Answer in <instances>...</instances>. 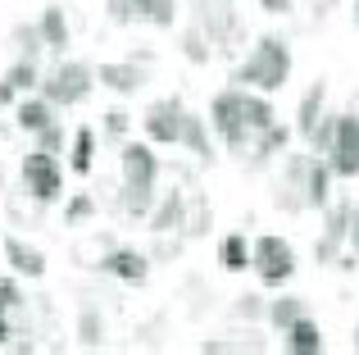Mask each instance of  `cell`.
Listing matches in <instances>:
<instances>
[{
  "mask_svg": "<svg viewBox=\"0 0 359 355\" xmlns=\"http://www.w3.org/2000/svg\"><path fill=\"white\" fill-rule=\"evenodd\" d=\"M291 82V46L287 36H259L250 55L232 69V87H255V91H282Z\"/></svg>",
  "mask_w": 359,
  "mask_h": 355,
  "instance_id": "6da1fadb",
  "label": "cell"
},
{
  "mask_svg": "<svg viewBox=\"0 0 359 355\" xmlns=\"http://www.w3.org/2000/svg\"><path fill=\"white\" fill-rule=\"evenodd\" d=\"M191 23L210 36L219 55L241 51V41H245V23H241L237 0H191Z\"/></svg>",
  "mask_w": 359,
  "mask_h": 355,
  "instance_id": "7a4b0ae2",
  "label": "cell"
},
{
  "mask_svg": "<svg viewBox=\"0 0 359 355\" xmlns=\"http://www.w3.org/2000/svg\"><path fill=\"white\" fill-rule=\"evenodd\" d=\"M96 91V69L82 60H55V69L41 78V96L55 109H73Z\"/></svg>",
  "mask_w": 359,
  "mask_h": 355,
  "instance_id": "3957f363",
  "label": "cell"
},
{
  "mask_svg": "<svg viewBox=\"0 0 359 355\" xmlns=\"http://www.w3.org/2000/svg\"><path fill=\"white\" fill-rule=\"evenodd\" d=\"M210 128L223 137V146L232 155H245V146L255 142L250 123H245V87H223L210 100Z\"/></svg>",
  "mask_w": 359,
  "mask_h": 355,
  "instance_id": "277c9868",
  "label": "cell"
},
{
  "mask_svg": "<svg viewBox=\"0 0 359 355\" xmlns=\"http://www.w3.org/2000/svg\"><path fill=\"white\" fill-rule=\"evenodd\" d=\"M250 269L259 274L264 287H287L291 278H296V250H291L287 237L264 232V237L250 241Z\"/></svg>",
  "mask_w": 359,
  "mask_h": 355,
  "instance_id": "5b68a950",
  "label": "cell"
},
{
  "mask_svg": "<svg viewBox=\"0 0 359 355\" xmlns=\"http://www.w3.org/2000/svg\"><path fill=\"white\" fill-rule=\"evenodd\" d=\"M18 178H23V192L36 196L41 205L60 201V192H64V164H60V155L41 151V146H32V151L23 155V164H18Z\"/></svg>",
  "mask_w": 359,
  "mask_h": 355,
  "instance_id": "8992f818",
  "label": "cell"
},
{
  "mask_svg": "<svg viewBox=\"0 0 359 355\" xmlns=\"http://www.w3.org/2000/svg\"><path fill=\"white\" fill-rule=\"evenodd\" d=\"M182 123H187V105H182V96L150 100L146 114H141V133H146L155 146H177V142H182Z\"/></svg>",
  "mask_w": 359,
  "mask_h": 355,
  "instance_id": "52a82bcc",
  "label": "cell"
},
{
  "mask_svg": "<svg viewBox=\"0 0 359 355\" xmlns=\"http://www.w3.org/2000/svg\"><path fill=\"white\" fill-rule=\"evenodd\" d=\"M351 214H355V201H327L323 205V237L314 241V260L318 264H337L341 246L351 241Z\"/></svg>",
  "mask_w": 359,
  "mask_h": 355,
  "instance_id": "ba28073f",
  "label": "cell"
},
{
  "mask_svg": "<svg viewBox=\"0 0 359 355\" xmlns=\"http://www.w3.org/2000/svg\"><path fill=\"white\" fill-rule=\"evenodd\" d=\"M305 173H309V155L291 151L287 164H282V173H278V182H273V205H278L282 214L309 210V205H305Z\"/></svg>",
  "mask_w": 359,
  "mask_h": 355,
  "instance_id": "9c48e42d",
  "label": "cell"
},
{
  "mask_svg": "<svg viewBox=\"0 0 359 355\" xmlns=\"http://www.w3.org/2000/svg\"><path fill=\"white\" fill-rule=\"evenodd\" d=\"M327 160H332L337 178H359V109L337 114V137H332Z\"/></svg>",
  "mask_w": 359,
  "mask_h": 355,
  "instance_id": "30bf717a",
  "label": "cell"
},
{
  "mask_svg": "<svg viewBox=\"0 0 359 355\" xmlns=\"http://www.w3.org/2000/svg\"><path fill=\"white\" fill-rule=\"evenodd\" d=\"M118 173H123V182H132V187H155L159 173H164V164H159L155 146H146V142H123L118 146Z\"/></svg>",
  "mask_w": 359,
  "mask_h": 355,
  "instance_id": "8fae6325",
  "label": "cell"
},
{
  "mask_svg": "<svg viewBox=\"0 0 359 355\" xmlns=\"http://www.w3.org/2000/svg\"><path fill=\"white\" fill-rule=\"evenodd\" d=\"M150 264H155V260H150L146 250H132V246H109V250H105V260H100V274L118 278V283H128V287H141V283L150 278Z\"/></svg>",
  "mask_w": 359,
  "mask_h": 355,
  "instance_id": "7c38bea8",
  "label": "cell"
},
{
  "mask_svg": "<svg viewBox=\"0 0 359 355\" xmlns=\"http://www.w3.org/2000/svg\"><path fill=\"white\" fill-rule=\"evenodd\" d=\"M146 69L150 64H141V60H105L96 69V82H105V91H118V96H137L150 82Z\"/></svg>",
  "mask_w": 359,
  "mask_h": 355,
  "instance_id": "4fadbf2b",
  "label": "cell"
},
{
  "mask_svg": "<svg viewBox=\"0 0 359 355\" xmlns=\"http://www.w3.org/2000/svg\"><path fill=\"white\" fill-rule=\"evenodd\" d=\"M146 228H150V237H155V232H182L187 228V192L182 187H173V192L159 196L155 210H150V219H146Z\"/></svg>",
  "mask_w": 359,
  "mask_h": 355,
  "instance_id": "5bb4252c",
  "label": "cell"
},
{
  "mask_svg": "<svg viewBox=\"0 0 359 355\" xmlns=\"http://www.w3.org/2000/svg\"><path fill=\"white\" fill-rule=\"evenodd\" d=\"M5 264L14 269L18 278H46V250L32 246V241H23L18 232H9L5 237Z\"/></svg>",
  "mask_w": 359,
  "mask_h": 355,
  "instance_id": "9a60e30c",
  "label": "cell"
},
{
  "mask_svg": "<svg viewBox=\"0 0 359 355\" xmlns=\"http://www.w3.org/2000/svg\"><path fill=\"white\" fill-rule=\"evenodd\" d=\"M332 178H337L332 160L309 151V173H305V205L309 210H323V205L332 201Z\"/></svg>",
  "mask_w": 359,
  "mask_h": 355,
  "instance_id": "2e32d148",
  "label": "cell"
},
{
  "mask_svg": "<svg viewBox=\"0 0 359 355\" xmlns=\"http://www.w3.org/2000/svg\"><path fill=\"white\" fill-rule=\"evenodd\" d=\"M323 105H327V82L318 78V82H309V87H305V96H300V105H296V123H291V128H296V137H305V142L314 137L318 119L327 114Z\"/></svg>",
  "mask_w": 359,
  "mask_h": 355,
  "instance_id": "e0dca14e",
  "label": "cell"
},
{
  "mask_svg": "<svg viewBox=\"0 0 359 355\" xmlns=\"http://www.w3.org/2000/svg\"><path fill=\"white\" fill-rule=\"evenodd\" d=\"M282 347H287L291 355H323L327 351V337H323V328L305 314V319H296L287 333H282Z\"/></svg>",
  "mask_w": 359,
  "mask_h": 355,
  "instance_id": "ac0fdd59",
  "label": "cell"
},
{
  "mask_svg": "<svg viewBox=\"0 0 359 355\" xmlns=\"http://www.w3.org/2000/svg\"><path fill=\"white\" fill-rule=\"evenodd\" d=\"M182 151H191L196 155V164H214V137H210V119H201V114H191L187 109V123H182Z\"/></svg>",
  "mask_w": 359,
  "mask_h": 355,
  "instance_id": "d6986e66",
  "label": "cell"
},
{
  "mask_svg": "<svg viewBox=\"0 0 359 355\" xmlns=\"http://www.w3.org/2000/svg\"><path fill=\"white\" fill-rule=\"evenodd\" d=\"M291 137H296V128H287V123L264 128V133L250 142V169H264V164H269L273 155H282V151L291 146Z\"/></svg>",
  "mask_w": 359,
  "mask_h": 355,
  "instance_id": "ffe728a7",
  "label": "cell"
},
{
  "mask_svg": "<svg viewBox=\"0 0 359 355\" xmlns=\"http://www.w3.org/2000/svg\"><path fill=\"white\" fill-rule=\"evenodd\" d=\"M55 114H60V109H55L46 96H23V100L14 105V128H18V133H32V137H36L46 123H55Z\"/></svg>",
  "mask_w": 359,
  "mask_h": 355,
  "instance_id": "44dd1931",
  "label": "cell"
},
{
  "mask_svg": "<svg viewBox=\"0 0 359 355\" xmlns=\"http://www.w3.org/2000/svg\"><path fill=\"white\" fill-rule=\"evenodd\" d=\"M114 210L123 214V219H132V223L150 219V210H155V187H132V182H123L118 196H114Z\"/></svg>",
  "mask_w": 359,
  "mask_h": 355,
  "instance_id": "7402d4cb",
  "label": "cell"
},
{
  "mask_svg": "<svg viewBox=\"0 0 359 355\" xmlns=\"http://www.w3.org/2000/svg\"><path fill=\"white\" fill-rule=\"evenodd\" d=\"M27 305V296H23V287L14 283V278H5L0 274V347H9L14 342V314Z\"/></svg>",
  "mask_w": 359,
  "mask_h": 355,
  "instance_id": "603a6c76",
  "label": "cell"
},
{
  "mask_svg": "<svg viewBox=\"0 0 359 355\" xmlns=\"http://www.w3.org/2000/svg\"><path fill=\"white\" fill-rule=\"evenodd\" d=\"M36 23H41V36H46V51L50 55L69 51V14H64V5H46Z\"/></svg>",
  "mask_w": 359,
  "mask_h": 355,
  "instance_id": "cb8c5ba5",
  "label": "cell"
},
{
  "mask_svg": "<svg viewBox=\"0 0 359 355\" xmlns=\"http://www.w3.org/2000/svg\"><path fill=\"white\" fill-rule=\"evenodd\" d=\"M305 314H309V301H305V296H278V301H269V314H264V323H269V328L273 333H287L291 328V323H296V319H305Z\"/></svg>",
  "mask_w": 359,
  "mask_h": 355,
  "instance_id": "d4e9b609",
  "label": "cell"
},
{
  "mask_svg": "<svg viewBox=\"0 0 359 355\" xmlns=\"http://www.w3.org/2000/svg\"><path fill=\"white\" fill-rule=\"evenodd\" d=\"M201 351L205 355H223V351H269V342H264L259 333H255V323H250V328L228 333V337H205Z\"/></svg>",
  "mask_w": 359,
  "mask_h": 355,
  "instance_id": "484cf974",
  "label": "cell"
},
{
  "mask_svg": "<svg viewBox=\"0 0 359 355\" xmlns=\"http://www.w3.org/2000/svg\"><path fill=\"white\" fill-rule=\"evenodd\" d=\"M91 169H96V128H78L69 146V173L87 178Z\"/></svg>",
  "mask_w": 359,
  "mask_h": 355,
  "instance_id": "4316f807",
  "label": "cell"
},
{
  "mask_svg": "<svg viewBox=\"0 0 359 355\" xmlns=\"http://www.w3.org/2000/svg\"><path fill=\"white\" fill-rule=\"evenodd\" d=\"M219 264L228 269V274H245V269H250V237H245V232L219 237Z\"/></svg>",
  "mask_w": 359,
  "mask_h": 355,
  "instance_id": "83f0119b",
  "label": "cell"
},
{
  "mask_svg": "<svg viewBox=\"0 0 359 355\" xmlns=\"http://www.w3.org/2000/svg\"><path fill=\"white\" fill-rule=\"evenodd\" d=\"M177 51H182V60H187V64H196V69H205V64L219 55V51H214V41H210V36H205L196 23H191V27H182V36H177Z\"/></svg>",
  "mask_w": 359,
  "mask_h": 355,
  "instance_id": "f1b7e54d",
  "label": "cell"
},
{
  "mask_svg": "<svg viewBox=\"0 0 359 355\" xmlns=\"http://www.w3.org/2000/svg\"><path fill=\"white\" fill-rule=\"evenodd\" d=\"M105 314H100V305H82V310H78V342H82V347H87V351H100V347H105Z\"/></svg>",
  "mask_w": 359,
  "mask_h": 355,
  "instance_id": "f546056e",
  "label": "cell"
},
{
  "mask_svg": "<svg viewBox=\"0 0 359 355\" xmlns=\"http://www.w3.org/2000/svg\"><path fill=\"white\" fill-rule=\"evenodd\" d=\"M245 123H250V133H255V137H259L264 128L278 123V109H273L269 91H250V87H245Z\"/></svg>",
  "mask_w": 359,
  "mask_h": 355,
  "instance_id": "4dcf8cb0",
  "label": "cell"
},
{
  "mask_svg": "<svg viewBox=\"0 0 359 355\" xmlns=\"http://www.w3.org/2000/svg\"><path fill=\"white\" fill-rule=\"evenodd\" d=\"M210 223H214L210 196H205V192H187V228H182V237H205Z\"/></svg>",
  "mask_w": 359,
  "mask_h": 355,
  "instance_id": "1f68e13d",
  "label": "cell"
},
{
  "mask_svg": "<svg viewBox=\"0 0 359 355\" xmlns=\"http://www.w3.org/2000/svg\"><path fill=\"white\" fill-rule=\"evenodd\" d=\"M137 18L150 27H177V0H137Z\"/></svg>",
  "mask_w": 359,
  "mask_h": 355,
  "instance_id": "d6a6232c",
  "label": "cell"
},
{
  "mask_svg": "<svg viewBox=\"0 0 359 355\" xmlns=\"http://www.w3.org/2000/svg\"><path fill=\"white\" fill-rule=\"evenodd\" d=\"M109 246H114V237H109V232H91V237H82L78 246H73V260H78V264H87V269H100V260H105Z\"/></svg>",
  "mask_w": 359,
  "mask_h": 355,
  "instance_id": "836d02e7",
  "label": "cell"
},
{
  "mask_svg": "<svg viewBox=\"0 0 359 355\" xmlns=\"http://www.w3.org/2000/svg\"><path fill=\"white\" fill-rule=\"evenodd\" d=\"M9 46H14L18 55H27V60H36V55L46 51L41 23H14V32H9Z\"/></svg>",
  "mask_w": 359,
  "mask_h": 355,
  "instance_id": "e575fe53",
  "label": "cell"
},
{
  "mask_svg": "<svg viewBox=\"0 0 359 355\" xmlns=\"http://www.w3.org/2000/svg\"><path fill=\"white\" fill-rule=\"evenodd\" d=\"M232 319L237 323H259L264 314H269V301H264L259 292H241V296H232Z\"/></svg>",
  "mask_w": 359,
  "mask_h": 355,
  "instance_id": "d590c367",
  "label": "cell"
},
{
  "mask_svg": "<svg viewBox=\"0 0 359 355\" xmlns=\"http://www.w3.org/2000/svg\"><path fill=\"white\" fill-rule=\"evenodd\" d=\"M96 210H100L96 196H91V192H78V196H69V205H64V223H69V228H82V223L96 219Z\"/></svg>",
  "mask_w": 359,
  "mask_h": 355,
  "instance_id": "8d00e7d4",
  "label": "cell"
},
{
  "mask_svg": "<svg viewBox=\"0 0 359 355\" xmlns=\"http://www.w3.org/2000/svg\"><path fill=\"white\" fill-rule=\"evenodd\" d=\"M5 78L14 82L18 91H32V87H41V78H46V73H41V64H36V60H27V55H18V60L9 64V73H5Z\"/></svg>",
  "mask_w": 359,
  "mask_h": 355,
  "instance_id": "74e56055",
  "label": "cell"
},
{
  "mask_svg": "<svg viewBox=\"0 0 359 355\" xmlns=\"http://www.w3.org/2000/svg\"><path fill=\"white\" fill-rule=\"evenodd\" d=\"M128 128H132V114H128V109H105V123H100L105 142L123 146V142H128Z\"/></svg>",
  "mask_w": 359,
  "mask_h": 355,
  "instance_id": "f35d334b",
  "label": "cell"
},
{
  "mask_svg": "<svg viewBox=\"0 0 359 355\" xmlns=\"http://www.w3.org/2000/svg\"><path fill=\"white\" fill-rule=\"evenodd\" d=\"M36 146H41V151H50V155H60L64 146H69V133H64L60 119H55V123H46L41 133H36Z\"/></svg>",
  "mask_w": 359,
  "mask_h": 355,
  "instance_id": "ab89813d",
  "label": "cell"
},
{
  "mask_svg": "<svg viewBox=\"0 0 359 355\" xmlns=\"http://www.w3.org/2000/svg\"><path fill=\"white\" fill-rule=\"evenodd\" d=\"M187 296H191V301H187V314H191V319H205V310H210V296H205V287H201V278H187V287H182Z\"/></svg>",
  "mask_w": 359,
  "mask_h": 355,
  "instance_id": "60d3db41",
  "label": "cell"
},
{
  "mask_svg": "<svg viewBox=\"0 0 359 355\" xmlns=\"http://www.w3.org/2000/svg\"><path fill=\"white\" fill-rule=\"evenodd\" d=\"M105 14H109V23H132L137 18V0H105Z\"/></svg>",
  "mask_w": 359,
  "mask_h": 355,
  "instance_id": "b9f144b4",
  "label": "cell"
},
{
  "mask_svg": "<svg viewBox=\"0 0 359 355\" xmlns=\"http://www.w3.org/2000/svg\"><path fill=\"white\" fill-rule=\"evenodd\" d=\"M259 9H264V14H291L296 0H259Z\"/></svg>",
  "mask_w": 359,
  "mask_h": 355,
  "instance_id": "7bdbcfd3",
  "label": "cell"
},
{
  "mask_svg": "<svg viewBox=\"0 0 359 355\" xmlns=\"http://www.w3.org/2000/svg\"><path fill=\"white\" fill-rule=\"evenodd\" d=\"M5 105H18V87L9 78H0V109H5Z\"/></svg>",
  "mask_w": 359,
  "mask_h": 355,
  "instance_id": "ee69618b",
  "label": "cell"
},
{
  "mask_svg": "<svg viewBox=\"0 0 359 355\" xmlns=\"http://www.w3.org/2000/svg\"><path fill=\"white\" fill-rule=\"evenodd\" d=\"M346 246L359 255V205H355V214H351V241H346Z\"/></svg>",
  "mask_w": 359,
  "mask_h": 355,
  "instance_id": "f6af8a7d",
  "label": "cell"
},
{
  "mask_svg": "<svg viewBox=\"0 0 359 355\" xmlns=\"http://www.w3.org/2000/svg\"><path fill=\"white\" fill-rule=\"evenodd\" d=\"M5 196H9V182H5V164H0V205H5Z\"/></svg>",
  "mask_w": 359,
  "mask_h": 355,
  "instance_id": "bcb514c9",
  "label": "cell"
},
{
  "mask_svg": "<svg viewBox=\"0 0 359 355\" xmlns=\"http://www.w3.org/2000/svg\"><path fill=\"white\" fill-rule=\"evenodd\" d=\"M351 351L359 355V323H355V333H351Z\"/></svg>",
  "mask_w": 359,
  "mask_h": 355,
  "instance_id": "7dc6e473",
  "label": "cell"
},
{
  "mask_svg": "<svg viewBox=\"0 0 359 355\" xmlns=\"http://www.w3.org/2000/svg\"><path fill=\"white\" fill-rule=\"evenodd\" d=\"M337 5V0H318V14H327V9H332Z\"/></svg>",
  "mask_w": 359,
  "mask_h": 355,
  "instance_id": "c3c4849f",
  "label": "cell"
},
{
  "mask_svg": "<svg viewBox=\"0 0 359 355\" xmlns=\"http://www.w3.org/2000/svg\"><path fill=\"white\" fill-rule=\"evenodd\" d=\"M351 18H355V27H359V0H351Z\"/></svg>",
  "mask_w": 359,
  "mask_h": 355,
  "instance_id": "681fc988",
  "label": "cell"
}]
</instances>
